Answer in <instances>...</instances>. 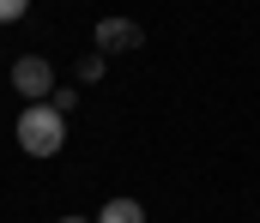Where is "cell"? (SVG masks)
<instances>
[{
    "mask_svg": "<svg viewBox=\"0 0 260 223\" xmlns=\"http://www.w3.org/2000/svg\"><path fill=\"white\" fill-rule=\"evenodd\" d=\"M12 18H24V0H0V24H12Z\"/></svg>",
    "mask_w": 260,
    "mask_h": 223,
    "instance_id": "obj_7",
    "label": "cell"
},
{
    "mask_svg": "<svg viewBox=\"0 0 260 223\" xmlns=\"http://www.w3.org/2000/svg\"><path fill=\"white\" fill-rule=\"evenodd\" d=\"M127 49H139V24L133 18H103L97 24V55L109 61V55H127Z\"/></svg>",
    "mask_w": 260,
    "mask_h": 223,
    "instance_id": "obj_3",
    "label": "cell"
},
{
    "mask_svg": "<svg viewBox=\"0 0 260 223\" xmlns=\"http://www.w3.org/2000/svg\"><path fill=\"white\" fill-rule=\"evenodd\" d=\"M12 91H18V97H30V103L55 97V67H49L43 55H18V61H12Z\"/></svg>",
    "mask_w": 260,
    "mask_h": 223,
    "instance_id": "obj_2",
    "label": "cell"
},
{
    "mask_svg": "<svg viewBox=\"0 0 260 223\" xmlns=\"http://www.w3.org/2000/svg\"><path fill=\"white\" fill-rule=\"evenodd\" d=\"M18 145L30 151V157H55V151L67 145V121L49 103H30V109L18 115Z\"/></svg>",
    "mask_w": 260,
    "mask_h": 223,
    "instance_id": "obj_1",
    "label": "cell"
},
{
    "mask_svg": "<svg viewBox=\"0 0 260 223\" xmlns=\"http://www.w3.org/2000/svg\"><path fill=\"white\" fill-rule=\"evenodd\" d=\"M49 109H55V115H73V109H79V91H73V84H55V97H49Z\"/></svg>",
    "mask_w": 260,
    "mask_h": 223,
    "instance_id": "obj_5",
    "label": "cell"
},
{
    "mask_svg": "<svg viewBox=\"0 0 260 223\" xmlns=\"http://www.w3.org/2000/svg\"><path fill=\"white\" fill-rule=\"evenodd\" d=\"M61 223H85V217H61Z\"/></svg>",
    "mask_w": 260,
    "mask_h": 223,
    "instance_id": "obj_8",
    "label": "cell"
},
{
    "mask_svg": "<svg viewBox=\"0 0 260 223\" xmlns=\"http://www.w3.org/2000/svg\"><path fill=\"white\" fill-rule=\"evenodd\" d=\"M97 223H145V205H139V199H109V205L97 211Z\"/></svg>",
    "mask_w": 260,
    "mask_h": 223,
    "instance_id": "obj_4",
    "label": "cell"
},
{
    "mask_svg": "<svg viewBox=\"0 0 260 223\" xmlns=\"http://www.w3.org/2000/svg\"><path fill=\"white\" fill-rule=\"evenodd\" d=\"M79 78H85V84L103 78V55H79Z\"/></svg>",
    "mask_w": 260,
    "mask_h": 223,
    "instance_id": "obj_6",
    "label": "cell"
}]
</instances>
